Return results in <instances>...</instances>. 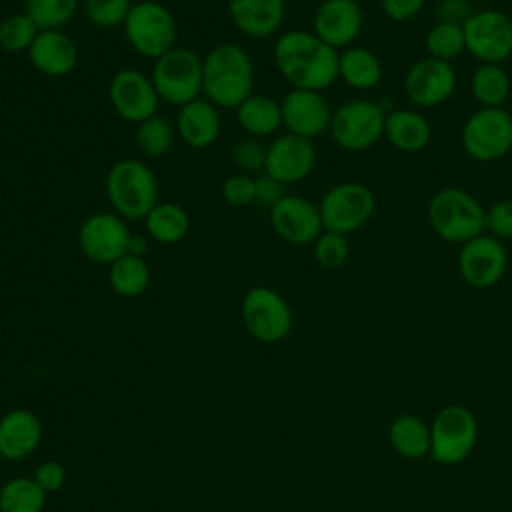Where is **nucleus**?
Returning a JSON list of instances; mask_svg holds the SVG:
<instances>
[{
  "label": "nucleus",
  "mask_w": 512,
  "mask_h": 512,
  "mask_svg": "<svg viewBox=\"0 0 512 512\" xmlns=\"http://www.w3.org/2000/svg\"><path fill=\"white\" fill-rule=\"evenodd\" d=\"M338 50L312 30H286L272 48L282 78L292 88L324 92L338 80Z\"/></svg>",
  "instance_id": "1"
},
{
  "label": "nucleus",
  "mask_w": 512,
  "mask_h": 512,
  "mask_svg": "<svg viewBox=\"0 0 512 512\" xmlns=\"http://www.w3.org/2000/svg\"><path fill=\"white\" fill-rule=\"evenodd\" d=\"M254 82L252 56L240 44L222 42L202 56V94L218 110H236L254 94Z\"/></svg>",
  "instance_id": "2"
},
{
  "label": "nucleus",
  "mask_w": 512,
  "mask_h": 512,
  "mask_svg": "<svg viewBox=\"0 0 512 512\" xmlns=\"http://www.w3.org/2000/svg\"><path fill=\"white\" fill-rule=\"evenodd\" d=\"M104 190L112 212L124 220H144L160 202L158 180L152 168L140 158H120L106 174Z\"/></svg>",
  "instance_id": "3"
},
{
  "label": "nucleus",
  "mask_w": 512,
  "mask_h": 512,
  "mask_svg": "<svg viewBox=\"0 0 512 512\" xmlns=\"http://www.w3.org/2000/svg\"><path fill=\"white\" fill-rule=\"evenodd\" d=\"M426 218L438 238L450 244H464L484 232L486 208L468 190L444 186L428 200Z\"/></svg>",
  "instance_id": "4"
},
{
  "label": "nucleus",
  "mask_w": 512,
  "mask_h": 512,
  "mask_svg": "<svg viewBox=\"0 0 512 512\" xmlns=\"http://www.w3.org/2000/svg\"><path fill=\"white\" fill-rule=\"evenodd\" d=\"M128 46L144 58L156 60L176 48L178 24L170 8L158 0L132 4L122 26Z\"/></svg>",
  "instance_id": "5"
},
{
  "label": "nucleus",
  "mask_w": 512,
  "mask_h": 512,
  "mask_svg": "<svg viewBox=\"0 0 512 512\" xmlns=\"http://www.w3.org/2000/svg\"><path fill=\"white\" fill-rule=\"evenodd\" d=\"M150 80L162 102L184 106L202 94V58L186 46H176L152 64Z\"/></svg>",
  "instance_id": "6"
},
{
  "label": "nucleus",
  "mask_w": 512,
  "mask_h": 512,
  "mask_svg": "<svg viewBox=\"0 0 512 512\" xmlns=\"http://www.w3.org/2000/svg\"><path fill=\"white\" fill-rule=\"evenodd\" d=\"M386 112L380 104L366 98L342 102L330 120V138L348 152H362L384 138Z\"/></svg>",
  "instance_id": "7"
},
{
  "label": "nucleus",
  "mask_w": 512,
  "mask_h": 512,
  "mask_svg": "<svg viewBox=\"0 0 512 512\" xmlns=\"http://www.w3.org/2000/svg\"><path fill=\"white\" fill-rule=\"evenodd\" d=\"M240 316L246 332L264 344L284 340L294 326L288 300L270 286H252L240 302Z\"/></svg>",
  "instance_id": "8"
},
{
  "label": "nucleus",
  "mask_w": 512,
  "mask_h": 512,
  "mask_svg": "<svg viewBox=\"0 0 512 512\" xmlns=\"http://www.w3.org/2000/svg\"><path fill=\"white\" fill-rule=\"evenodd\" d=\"M318 210L324 230L348 236L370 222L376 210V198L362 182H338L324 192Z\"/></svg>",
  "instance_id": "9"
},
{
  "label": "nucleus",
  "mask_w": 512,
  "mask_h": 512,
  "mask_svg": "<svg viewBox=\"0 0 512 512\" xmlns=\"http://www.w3.org/2000/svg\"><path fill=\"white\" fill-rule=\"evenodd\" d=\"M430 456L438 464L454 466L464 462L478 440L476 416L462 404L444 406L430 426Z\"/></svg>",
  "instance_id": "10"
},
{
  "label": "nucleus",
  "mask_w": 512,
  "mask_h": 512,
  "mask_svg": "<svg viewBox=\"0 0 512 512\" xmlns=\"http://www.w3.org/2000/svg\"><path fill=\"white\" fill-rule=\"evenodd\" d=\"M464 152L478 162H496L512 152V114L506 108L474 110L460 132Z\"/></svg>",
  "instance_id": "11"
},
{
  "label": "nucleus",
  "mask_w": 512,
  "mask_h": 512,
  "mask_svg": "<svg viewBox=\"0 0 512 512\" xmlns=\"http://www.w3.org/2000/svg\"><path fill=\"white\" fill-rule=\"evenodd\" d=\"M462 30L466 52L480 64H502L512 56V18L502 10H474Z\"/></svg>",
  "instance_id": "12"
},
{
  "label": "nucleus",
  "mask_w": 512,
  "mask_h": 512,
  "mask_svg": "<svg viewBox=\"0 0 512 512\" xmlns=\"http://www.w3.org/2000/svg\"><path fill=\"white\" fill-rule=\"evenodd\" d=\"M130 228L116 212H94L78 228V248L94 264L110 266L128 254Z\"/></svg>",
  "instance_id": "13"
},
{
  "label": "nucleus",
  "mask_w": 512,
  "mask_h": 512,
  "mask_svg": "<svg viewBox=\"0 0 512 512\" xmlns=\"http://www.w3.org/2000/svg\"><path fill=\"white\" fill-rule=\"evenodd\" d=\"M456 264L460 278L468 286L486 290L504 278L508 268V252L502 240L482 232L480 236L460 244Z\"/></svg>",
  "instance_id": "14"
},
{
  "label": "nucleus",
  "mask_w": 512,
  "mask_h": 512,
  "mask_svg": "<svg viewBox=\"0 0 512 512\" xmlns=\"http://www.w3.org/2000/svg\"><path fill=\"white\" fill-rule=\"evenodd\" d=\"M108 100L114 112L130 124H140L158 114L160 96L148 74L136 68H120L108 82Z\"/></svg>",
  "instance_id": "15"
},
{
  "label": "nucleus",
  "mask_w": 512,
  "mask_h": 512,
  "mask_svg": "<svg viewBox=\"0 0 512 512\" xmlns=\"http://www.w3.org/2000/svg\"><path fill=\"white\" fill-rule=\"evenodd\" d=\"M458 86L452 62L424 56L416 60L404 76V94L414 108H438L448 102Z\"/></svg>",
  "instance_id": "16"
},
{
  "label": "nucleus",
  "mask_w": 512,
  "mask_h": 512,
  "mask_svg": "<svg viewBox=\"0 0 512 512\" xmlns=\"http://www.w3.org/2000/svg\"><path fill=\"white\" fill-rule=\"evenodd\" d=\"M282 126L288 134L316 140L330 130L332 108L322 92L292 88L280 100Z\"/></svg>",
  "instance_id": "17"
},
{
  "label": "nucleus",
  "mask_w": 512,
  "mask_h": 512,
  "mask_svg": "<svg viewBox=\"0 0 512 512\" xmlns=\"http://www.w3.org/2000/svg\"><path fill=\"white\" fill-rule=\"evenodd\" d=\"M270 226L278 238L288 244H312L322 232L318 204L300 194H286L270 208Z\"/></svg>",
  "instance_id": "18"
},
{
  "label": "nucleus",
  "mask_w": 512,
  "mask_h": 512,
  "mask_svg": "<svg viewBox=\"0 0 512 512\" xmlns=\"http://www.w3.org/2000/svg\"><path fill=\"white\" fill-rule=\"evenodd\" d=\"M316 166V146L312 140L280 134L266 146L264 172L284 186L302 182L314 172Z\"/></svg>",
  "instance_id": "19"
},
{
  "label": "nucleus",
  "mask_w": 512,
  "mask_h": 512,
  "mask_svg": "<svg viewBox=\"0 0 512 512\" xmlns=\"http://www.w3.org/2000/svg\"><path fill=\"white\" fill-rule=\"evenodd\" d=\"M362 26L364 12L358 0H322L312 18V32L336 50L354 46Z\"/></svg>",
  "instance_id": "20"
},
{
  "label": "nucleus",
  "mask_w": 512,
  "mask_h": 512,
  "mask_svg": "<svg viewBox=\"0 0 512 512\" xmlns=\"http://www.w3.org/2000/svg\"><path fill=\"white\" fill-rule=\"evenodd\" d=\"M26 54L32 68L48 78L72 74L80 56L76 42L64 30H40Z\"/></svg>",
  "instance_id": "21"
},
{
  "label": "nucleus",
  "mask_w": 512,
  "mask_h": 512,
  "mask_svg": "<svg viewBox=\"0 0 512 512\" xmlns=\"http://www.w3.org/2000/svg\"><path fill=\"white\" fill-rule=\"evenodd\" d=\"M176 136L190 148L202 150L212 146L222 130L220 110L206 98H196L176 112Z\"/></svg>",
  "instance_id": "22"
},
{
  "label": "nucleus",
  "mask_w": 512,
  "mask_h": 512,
  "mask_svg": "<svg viewBox=\"0 0 512 512\" xmlns=\"http://www.w3.org/2000/svg\"><path fill=\"white\" fill-rule=\"evenodd\" d=\"M42 442V422L28 408L8 410L0 418V458L24 460Z\"/></svg>",
  "instance_id": "23"
},
{
  "label": "nucleus",
  "mask_w": 512,
  "mask_h": 512,
  "mask_svg": "<svg viewBox=\"0 0 512 512\" xmlns=\"http://www.w3.org/2000/svg\"><path fill=\"white\" fill-rule=\"evenodd\" d=\"M228 16L248 38L276 34L286 16V0H228Z\"/></svg>",
  "instance_id": "24"
},
{
  "label": "nucleus",
  "mask_w": 512,
  "mask_h": 512,
  "mask_svg": "<svg viewBox=\"0 0 512 512\" xmlns=\"http://www.w3.org/2000/svg\"><path fill=\"white\" fill-rule=\"evenodd\" d=\"M384 138L404 154L422 152L432 140V126L418 108H396L386 114Z\"/></svg>",
  "instance_id": "25"
},
{
  "label": "nucleus",
  "mask_w": 512,
  "mask_h": 512,
  "mask_svg": "<svg viewBox=\"0 0 512 512\" xmlns=\"http://www.w3.org/2000/svg\"><path fill=\"white\" fill-rule=\"evenodd\" d=\"M384 74L376 52L364 46H348L338 54V78L360 92L372 90L380 84Z\"/></svg>",
  "instance_id": "26"
},
{
  "label": "nucleus",
  "mask_w": 512,
  "mask_h": 512,
  "mask_svg": "<svg viewBox=\"0 0 512 512\" xmlns=\"http://www.w3.org/2000/svg\"><path fill=\"white\" fill-rule=\"evenodd\" d=\"M234 112L240 128L252 138L272 136L282 126L280 102L268 94L248 96Z\"/></svg>",
  "instance_id": "27"
},
{
  "label": "nucleus",
  "mask_w": 512,
  "mask_h": 512,
  "mask_svg": "<svg viewBox=\"0 0 512 512\" xmlns=\"http://www.w3.org/2000/svg\"><path fill=\"white\" fill-rule=\"evenodd\" d=\"M388 440L396 454L408 460L430 456V426L416 414H400L388 428Z\"/></svg>",
  "instance_id": "28"
},
{
  "label": "nucleus",
  "mask_w": 512,
  "mask_h": 512,
  "mask_svg": "<svg viewBox=\"0 0 512 512\" xmlns=\"http://www.w3.org/2000/svg\"><path fill=\"white\" fill-rule=\"evenodd\" d=\"M142 222L146 236L158 244H178L190 230V216L176 202H158Z\"/></svg>",
  "instance_id": "29"
},
{
  "label": "nucleus",
  "mask_w": 512,
  "mask_h": 512,
  "mask_svg": "<svg viewBox=\"0 0 512 512\" xmlns=\"http://www.w3.org/2000/svg\"><path fill=\"white\" fill-rule=\"evenodd\" d=\"M512 82L502 64H478L470 76V94L478 108H502Z\"/></svg>",
  "instance_id": "30"
},
{
  "label": "nucleus",
  "mask_w": 512,
  "mask_h": 512,
  "mask_svg": "<svg viewBox=\"0 0 512 512\" xmlns=\"http://www.w3.org/2000/svg\"><path fill=\"white\" fill-rule=\"evenodd\" d=\"M150 266L144 256L124 254L108 266V284L122 298H138L150 286Z\"/></svg>",
  "instance_id": "31"
},
{
  "label": "nucleus",
  "mask_w": 512,
  "mask_h": 512,
  "mask_svg": "<svg viewBox=\"0 0 512 512\" xmlns=\"http://www.w3.org/2000/svg\"><path fill=\"white\" fill-rule=\"evenodd\" d=\"M46 498L32 476H16L0 488V512H44Z\"/></svg>",
  "instance_id": "32"
},
{
  "label": "nucleus",
  "mask_w": 512,
  "mask_h": 512,
  "mask_svg": "<svg viewBox=\"0 0 512 512\" xmlns=\"http://www.w3.org/2000/svg\"><path fill=\"white\" fill-rule=\"evenodd\" d=\"M176 138V128L162 116L154 114L144 122L136 124L134 144L146 158H162L170 152Z\"/></svg>",
  "instance_id": "33"
},
{
  "label": "nucleus",
  "mask_w": 512,
  "mask_h": 512,
  "mask_svg": "<svg viewBox=\"0 0 512 512\" xmlns=\"http://www.w3.org/2000/svg\"><path fill=\"white\" fill-rule=\"evenodd\" d=\"M424 48L430 58L454 62L456 58H460L466 52L462 26L448 24V22H436L434 26L428 28V32L424 36Z\"/></svg>",
  "instance_id": "34"
},
{
  "label": "nucleus",
  "mask_w": 512,
  "mask_h": 512,
  "mask_svg": "<svg viewBox=\"0 0 512 512\" xmlns=\"http://www.w3.org/2000/svg\"><path fill=\"white\" fill-rule=\"evenodd\" d=\"M80 8V0H24V12L40 30H64Z\"/></svg>",
  "instance_id": "35"
},
{
  "label": "nucleus",
  "mask_w": 512,
  "mask_h": 512,
  "mask_svg": "<svg viewBox=\"0 0 512 512\" xmlns=\"http://www.w3.org/2000/svg\"><path fill=\"white\" fill-rule=\"evenodd\" d=\"M40 28L34 24V20L22 10L14 12L0 22V50L8 54H20L28 52L32 42L36 40Z\"/></svg>",
  "instance_id": "36"
},
{
  "label": "nucleus",
  "mask_w": 512,
  "mask_h": 512,
  "mask_svg": "<svg viewBox=\"0 0 512 512\" xmlns=\"http://www.w3.org/2000/svg\"><path fill=\"white\" fill-rule=\"evenodd\" d=\"M132 4V0H84L82 10L92 26L114 30L124 26Z\"/></svg>",
  "instance_id": "37"
},
{
  "label": "nucleus",
  "mask_w": 512,
  "mask_h": 512,
  "mask_svg": "<svg viewBox=\"0 0 512 512\" xmlns=\"http://www.w3.org/2000/svg\"><path fill=\"white\" fill-rule=\"evenodd\" d=\"M312 254H314V260H316L322 268H328V270L340 268L342 264H346V260H348V256H350V242H348V236L324 230V232L312 242Z\"/></svg>",
  "instance_id": "38"
},
{
  "label": "nucleus",
  "mask_w": 512,
  "mask_h": 512,
  "mask_svg": "<svg viewBox=\"0 0 512 512\" xmlns=\"http://www.w3.org/2000/svg\"><path fill=\"white\" fill-rule=\"evenodd\" d=\"M232 162L244 174H262L266 162V146L260 138H244L232 148Z\"/></svg>",
  "instance_id": "39"
},
{
  "label": "nucleus",
  "mask_w": 512,
  "mask_h": 512,
  "mask_svg": "<svg viewBox=\"0 0 512 512\" xmlns=\"http://www.w3.org/2000/svg\"><path fill=\"white\" fill-rule=\"evenodd\" d=\"M254 194H256L254 176L244 174V172H234V174L226 176L220 186L222 200L234 208H244V206L254 204Z\"/></svg>",
  "instance_id": "40"
},
{
  "label": "nucleus",
  "mask_w": 512,
  "mask_h": 512,
  "mask_svg": "<svg viewBox=\"0 0 512 512\" xmlns=\"http://www.w3.org/2000/svg\"><path fill=\"white\" fill-rule=\"evenodd\" d=\"M484 230L498 240H512V198H500L486 210Z\"/></svg>",
  "instance_id": "41"
},
{
  "label": "nucleus",
  "mask_w": 512,
  "mask_h": 512,
  "mask_svg": "<svg viewBox=\"0 0 512 512\" xmlns=\"http://www.w3.org/2000/svg\"><path fill=\"white\" fill-rule=\"evenodd\" d=\"M32 478L46 494H54L66 484V468L58 460H44L36 466Z\"/></svg>",
  "instance_id": "42"
},
{
  "label": "nucleus",
  "mask_w": 512,
  "mask_h": 512,
  "mask_svg": "<svg viewBox=\"0 0 512 512\" xmlns=\"http://www.w3.org/2000/svg\"><path fill=\"white\" fill-rule=\"evenodd\" d=\"M254 184H256V194H254V204L258 206H266L268 210L278 204L288 192L286 186L282 182H278L276 178L268 176L266 172L254 176Z\"/></svg>",
  "instance_id": "43"
},
{
  "label": "nucleus",
  "mask_w": 512,
  "mask_h": 512,
  "mask_svg": "<svg viewBox=\"0 0 512 512\" xmlns=\"http://www.w3.org/2000/svg\"><path fill=\"white\" fill-rule=\"evenodd\" d=\"M474 14V4L470 0H438L436 16L438 22L462 26Z\"/></svg>",
  "instance_id": "44"
},
{
  "label": "nucleus",
  "mask_w": 512,
  "mask_h": 512,
  "mask_svg": "<svg viewBox=\"0 0 512 512\" xmlns=\"http://www.w3.org/2000/svg\"><path fill=\"white\" fill-rule=\"evenodd\" d=\"M428 0H380L382 12L394 22H408L416 18Z\"/></svg>",
  "instance_id": "45"
},
{
  "label": "nucleus",
  "mask_w": 512,
  "mask_h": 512,
  "mask_svg": "<svg viewBox=\"0 0 512 512\" xmlns=\"http://www.w3.org/2000/svg\"><path fill=\"white\" fill-rule=\"evenodd\" d=\"M146 252H148V236L132 234V236H130V242H128V254L146 256Z\"/></svg>",
  "instance_id": "46"
},
{
  "label": "nucleus",
  "mask_w": 512,
  "mask_h": 512,
  "mask_svg": "<svg viewBox=\"0 0 512 512\" xmlns=\"http://www.w3.org/2000/svg\"><path fill=\"white\" fill-rule=\"evenodd\" d=\"M472 4H488V2H494V0H470Z\"/></svg>",
  "instance_id": "47"
},
{
  "label": "nucleus",
  "mask_w": 512,
  "mask_h": 512,
  "mask_svg": "<svg viewBox=\"0 0 512 512\" xmlns=\"http://www.w3.org/2000/svg\"><path fill=\"white\" fill-rule=\"evenodd\" d=\"M0 22H2V18H0Z\"/></svg>",
  "instance_id": "48"
}]
</instances>
